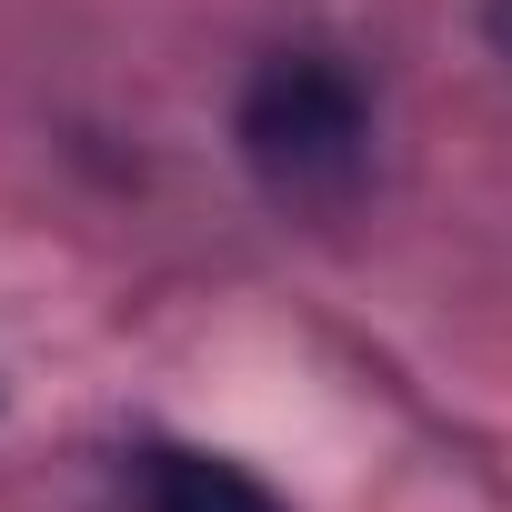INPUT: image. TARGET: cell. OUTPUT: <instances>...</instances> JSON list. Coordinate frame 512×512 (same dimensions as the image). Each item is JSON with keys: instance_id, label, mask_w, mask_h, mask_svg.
I'll return each mask as SVG.
<instances>
[{"instance_id": "1", "label": "cell", "mask_w": 512, "mask_h": 512, "mask_svg": "<svg viewBox=\"0 0 512 512\" xmlns=\"http://www.w3.org/2000/svg\"><path fill=\"white\" fill-rule=\"evenodd\" d=\"M362 141H372V101L342 61L322 51H282L251 71L241 91V151L272 191H342L362 171Z\"/></svg>"}, {"instance_id": "2", "label": "cell", "mask_w": 512, "mask_h": 512, "mask_svg": "<svg viewBox=\"0 0 512 512\" xmlns=\"http://www.w3.org/2000/svg\"><path fill=\"white\" fill-rule=\"evenodd\" d=\"M151 512H282L241 462H211V452H161L151 462Z\"/></svg>"}, {"instance_id": "3", "label": "cell", "mask_w": 512, "mask_h": 512, "mask_svg": "<svg viewBox=\"0 0 512 512\" xmlns=\"http://www.w3.org/2000/svg\"><path fill=\"white\" fill-rule=\"evenodd\" d=\"M492 41H502V51H512V0H492Z\"/></svg>"}]
</instances>
